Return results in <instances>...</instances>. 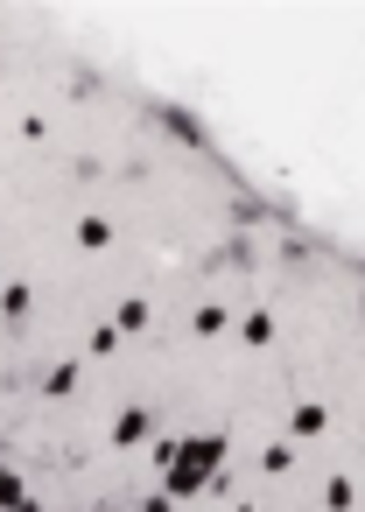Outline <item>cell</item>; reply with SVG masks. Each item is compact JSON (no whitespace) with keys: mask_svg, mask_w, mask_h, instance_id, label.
Wrapping results in <instances>:
<instances>
[{"mask_svg":"<svg viewBox=\"0 0 365 512\" xmlns=\"http://www.w3.org/2000/svg\"><path fill=\"white\" fill-rule=\"evenodd\" d=\"M15 512H43V505H15Z\"/></svg>","mask_w":365,"mask_h":512,"instance_id":"cell-7","label":"cell"},{"mask_svg":"<svg viewBox=\"0 0 365 512\" xmlns=\"http://www.w3.org/2000/svg\"><path fill=\"white\" fill-rule=\"evenodd\" d=\"M113 435H120V442H141V435H148V414H141V407H127V414L113 421Z\"/></svg>","mask_w":365,"mask_h":512,"instance_id":"cell-2","label":"cell"},{"mask_svg":"<svg viewBox=\"0 0 365 512\" xmlns=\"http://www.w3.org/2000/svg\"><path fill=\"white\" fill-rule=\"evenodd\" d=\"M218 456H225V435H190V442H176V463H169V498H190L197 484H211Z\"/></svg>","mask_w":365,"mask_h":512,"instance_id":"cell-1","label":"cell"},{"mask_svg":"<svg viewBox=\"0 0 365 512\" xmlns=\"http://www.w3.org/2000/svg\"><path fill=\"white\" fill-rule=\"evenodd\" d=\"M169 505H176V498H169V491H155V498H148L141 512H169Z\"/></svg>","mask_w":365,"mask_h":512,"instance_id":"cell-6","label":"cell"},{"mask_svg":"<svg viewBox=\"0 0 365 512\" xmlns=\"http://www.w3.org/2000/svg\"><path fill=\"white\" fill-rule=\"evenodd\" d=\"M78 239H85V246H106V239H113V225H106V218H85V225H78Z\"/></svg>","mask_w":365,"mask_h":512,"instance_id":"cell-4","label":"cell"},{"mask_svg":"<svg viewBox=\"0 0 365 512\" xmlns=\"http://www.w3.org/2000/svg\"><path fill=\"white\" fill-rule=\"evenodd\" d=\"M0 505H8V512H15V505H29V491H22V470H0Z\"/></svg>","mask_w":365,"mask_h":512,"instance_id":"cell-3","label":"cell"},{"mask_svg":"<svg viewBox=\"0 0 365 512\" xmlns=\"http://www.w3.org/2000/svg\"><path fill=\"white\" fill-rule=\"evenodd\" d=\"M148 323V302H120V330H141Z\"/></svg>","mask_w":365,"mask_h":512,"instance_id":"cell-5","label":"cell"}]
</instances>
